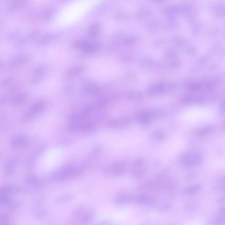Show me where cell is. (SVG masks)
<instances>
[{
	"mask_svg": "<svg viewBox=\"0 0 225 225\" xmlns=\"http://www.w3.org/2000/svg\"><path fill=\"white\" fill-rule=\"evenodd\" d=\"M30 143L29 139L26 136L23 135H17L14 136L10 141L11 146L13 148H24Z\"/></svg>",
	"mask_w": 225,
	"mask_h": 225,
	"instance_id": "obj_1",
	"label": "cell"
},
{
	"mask_svg": "<svg viewBox=\"0 0 225 225\" xmlns=\"http://www.w3.org/2000/svg\"><path fill=\"white\" fill-rule=\"evenodd\" d=\"M44 107V104L42 101H38L34 103L25 115L24 117V121H29L35 115L38 114L41 112L43 110Z\"/></svg>",
	"mask_w": 225,
	"mask_h": 225,
	"instance_id": "obj_2",
	"label": "cell"
},
{
	"mask_svg": "<svg viewBox=\"0 0 225 225\" xmlns=\"http://www.w3.org/2000/svg\"><path fill=\"white\" fill-rule=\"evenodd\" d=\"M150 111H141L135 115L136 121L142 125H148L153 119Z\"/></svg>",
	"mask_w": 225,
	"mask_h": 225,
	"instance_id": "obj_3",
	"label": "cell"
},
{
	"mask_svg": "<svg viewBox=\"0 0 225 225\" xmlns=\"http://www.w3.org/2000/svg\"><path fill=\"white\" fill-rule=\"evenodd\" d=\"M112 171L116 176H121L124 175L126 171V164L122 162L115 163L112 165Z\"/></svg>",
	"mask_w": 225,
	"mask_h": 225,
	"instance_id": "obj_4",
	"label": "cell"
},
{
	"mask_svg": "<svg viewBox=\"0 0 225 225\" xmlns=\"http://www.w3.org/2000/svg\"><path fill=\"white\" fill-rule=\"evenodd\" d=\"M129 122V120L127 118L111 120L107 122V126L108 128H111V129H115L118 127L128 125Z\"/></svg>",
	"mask_w": 225,
	"mask_h": 225,
	"instance_id": "obj_5",
	"label": "cell"
},
{
	"mask_svg": "<svg viewBox=\"0 0 225 225\" xmlns=\"http://www.w3.org/2000/svg\"><path fill=\"white\" fill-rule=\"evenodd\" d=\"M16 168V161L12 158L7 160L4 164V169L5 173L9 175H11L14 173Z\"/></svg>",
	"mask_w": 225,
	"mask_h": 225,
	"instance_id": "obj_6",
	"label": "cell"
},
{
	"mask_svg": "<svg viewBox=\"0 0 225 225\" xmlns=\"http://www.w3.org/2000/svg\"><path fill=\"white\" fill-rule=\"evenodd\" d=\"M166 134L163 130L159 129L154 131L151 136V138L156 142H161L166 138Z\"/></svg>",
	"mask_w": 225,
	"mask_h": 225,
	"instance_id": "obj_7",
	"label": "cell"
},
{
	"mask_svg": "<svg viewBox=\"0 0 225 225\" xmlns=\"http://www.w3.org/2000/svg\"><path fill=\"white\" fill-rule=\"evenodd\" d=\"M26 99V96L24 94L17 95L11 100V104L13 105H18L24 103Z\"/></svg>",
	"mask_w": 225,
	"mask_h": 225,
	"instance_id": "obj_8",
	"label": "cell"
},
{
	"mask_svg": "<svg viewBox=\"0 0 225 225\" xmlns=\"http://www.w3.org/2000/svg\"><path fill=\"white\" fill-rule=\"evenodd\" d=\"M132 199L133 198L132 196L130 195H125L117 197L116 200V202L117 203L123 204L129 202L130 201H132Z\"/></svg>",
	"mask_w": 225,
	"mask_h": 225,
	"instance_id": "obj_9",
	"label": "cell"
},
{
	"mask_svg": "<svg viewBox=\"0 0 225 225\" xmlns=\"http://www.w3.org/2000/svg\"><path fill=\"white\" fill-rule=\"evenodd\" d=\"M150 200L151 199H150L149 196L146 195H141L136 198L135 201L136 203L141 204L146 203L148 202H150Z\"/></svg>",
	"mask_w": 225,
	"mask_h": 225,
	"instance_id": "obj_10",
	"label": "cell"
},
{
	"mask_svg": "<svg viewBox=\"0 0 225 225\" xmlns=\"http://www.w3.org/2000/svg\"><path fill=\"white\" fill-rule=\"evenodd\" d=\"M145 174V171L143 169H136L131 172L132 176L134 178L139 179L142 177Z\"/></svg>",
	"mask_w": 225,
	"mask_h": 225,
	"instance_id": "obj_11",
	"label": "cell"
},
{
	"mask_svg": "<svg viewBox=\"0 0 225 225\" xmlns=\"http://www.w3.org/2000/svg\"><path fill=\"white\" fill-rule=\"evenodd\" d=\"M84 69V68L82 67V66H77V67H74V68H73L72 69H71L70 70V74H71L76 75V74H80V73L83 71Z\"/></svg>",
	"mask_w": 225,
	"mask_h": 225,
	"instance_id": "obj_12",
	"label": "cell"
},
{
	"mask_svg": "<svg viewBox=\"0 0 225 225\" xmlns=\"http://www.w3.org/2000/svg\"><path fill=\"white\" fill-rule=\"evenodd\" d=\"M150 112H151L153 119L161 117L163 115V113L160 110H154Z\"/></svg>",
	"mask_w": 225,
	"mask_h": 225,
	"instance_id": "obj_13",
	"label": "cell"
},
{
	"mask_svg": "<svg viewBox=\"0 0 225 225\" xmlns=\"http://www.w3.org/2000/svg\"><path fill=\"white\" fill-rule=\"evenodd\" d=\"M128 98L131 100H138L141 99L142 96L139 93H132L128 96Z\"/></svg>",
	"mask_w": 225,
	"mask_h": 225,
	"instance_id": "obj_14",
	"label": "cell"
},
{
	"mask_svg": "<svg viewBox=\"0 0 225 225\" xmlns=\"http://www.w3.org/2000/svg\"><path fill=\"white\" fill-rule=\"evenodd\" d=\"M170 207L171 205L169 204H163L160 207V210L162 211L168 210L170 208Z\"/></svg>",
	"mask_w": 225,
	"mask_h": 225,
	"instance_id": "obj_15",
	"label": "cell"
},
{
	"mask_svg": "<svg viewBox=\"0 0 225 225\" xmlns=\"http://www.w3.org/2000/svg\"><path fill=\"white\" fill-rule=\"evenodd\" d=\"M143 163V160L142 159H139L135 161L134 163V165L136 166H138L141 165Z\"/></svg>",
	"mask_w": 225,
	"mask_h": 225,
	"instance_id": "obj_16",
	"label": "cell"
}]
</instances>
